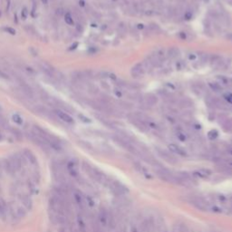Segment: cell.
<instances>
[{
  "instance_id": "cell-21",
  "label": "cell",
  "mask_w": 232,
  "mask_h": 232,
  "mask_svg": "<svg viewBox=\"0 0 232 232\" xmlns=\"http://www.w3.org/2000/svg\"><path fill=\"white\" fill-rule=\"evenodd\" d=\"M78 118L85 123H92V120L88 117H86L85 115L84 114H78Z\"/></svg>"
},
{
  "instance_id": "cell-10",
  "label": "cell",
  "mask_w": 232,
  "mask_h": 232,
  "mask_svg": "<svg viewBox=\"0 0 232 232\" xmlns=\"http://www.w3.org/2000/svg\"><path fill=\"white\" fill-rule=\"evenodd\" d=\"M154 54L159 59V61L161 63H163L166 60V57H167V51L164 48H159V49L156 50Z\"/></svg>"
},
{
  "instance_id": "cell-27",
  "label": "cell",
  "mask_w": 232,
  "mask_h": 232,
  "mask_svg": "<svg viewBox=\"0 0 232 232\" xmlns=\"http://www.w3.org/2000/svg\"><path fill=\"white\" fill-rule=\"evenodd\" d=\"M224 99H225V101L228 102V103H230V104H232V93H227L224 94Z\"/></svg>"
},
{
  "instance_id": "cell-4",
  "label": "cell",
  "mask_w": 232,
  "mask_h": 232,
  "mask_svg": "<svg viewBox=\"0 0 232 232\" xmlns=\"http://www.w3.org/2000/svg\"><path fill=\"white\" fill-rule=\"evenodd\" d=\"M209 64L212 68L215 69H220L223 68L225 65V62L222 59V57L220 55L218 54H214L211 57H209Z\"/></svg>"
},
{
  "instance_id": "cell-29",
  "label": "cell",
  "mask_w": 232,
  "mask_h": 232,
  "mask_svg": "<svg viewBox=\"0 0 232 232\" xmlns=\"http://www.w3.org/2000/svg\"><path fill=\"white\" fill-rule=\"evenodd\" d=\"M184 68V64L182 61H179L176 63V69L177 70H182Z\"/></svg>"
},
{
  "instance_id": "cell-42",
  "label": "cell",
  "mask_w": 232,
  "mask_h": 232,
  "mask_svg": "<svg viewBox=\"0 0 232 232\" xmlns=\"http://www.w3.org/2000/svg\"><path fill=\"white\" fill-rule=\"evenodd\" d=\"M1 15H2V12H1V10H0V16H1Z\"/></svg>"
},
{
  "instance_id": "cell-2",
  "label": "cell",
  "mask_w": 232,
  "mask_h": 232,
  "mask_svg": "<svg viewBox=\"0 0 232 232\" xmlns=\"http://www.w3.org/2000/svg\"><path fill=\"white\" fill-rule=\"evenodd\" d=\"M131 74L133 78H140L142 76H144V74H146V69L143 65V63L140 62V63L136 64L134 66H133V68L131 70Z\"/></svg>"
},
{
  "instance_id": "cell-19",
  "label": "cell",
  "mask_w": 232,
  "mask_h": 232,
  "mask_svg": "<svg viewBox=\"0 0 232 232\" xmlns=\"http://www.w3.org/2000/svg\"><path fill=\"white\" fill-rule=\"evenodd\" d=\"M118 32L120 35L122 36H124L127 32V26H126V24L124 22H121L119 25H118Z\"/></svg>"
},
{
  "instance_id": "cell-14",
  "label": "cell",
  "mask_w": 232,
  "mask_h": 232,
  "mask_svg": "<svg viewBox=\"0 0 232 232\" xmlns=\"http://www.w3.org/2000/svg\"><path fill=\"white\" fill-rule=\"evenodd\" d=\"M118 105H119L121 108H123V109H124V110H127V111H131V110L133 109V105L131 102H126V101H121V102H118Z\"/></svg>"
},
{
  "instance_id": "cell-40",
  "label": "cell",
  "mask_w": 232,
  "mask_h": 232,
  "mask_svg": "<svg viewBox=\"0 0 232 232\" xmlns=\"http://www.w3.org/2000/svg\"><path fill=\"white\" fill-rule=\"evenodd\" d=\"M202 1H203L204 3H209V0H202Z\"/></svg>"
},
{
  "instance_id": "cell-32",
  "label": "cell",
  "mask_w": 232,
  "mask_h": 232,
  "mask_svg": "<svg viewBox=\"0 0 232 232\" xmlns=\"http://www.w3.org/2000/svg\"><path fill=\"white\" fill-rule=\"evenodd\" d=\"M60 232H74V231L73 230H71L70 228H68V227H64V228L61 229Z\"/></svg>"
},
{
  "instance_id": "cell-31",
  "label": "cell",
  "mask_w": 232,
  "mask_h": 232,
  "mask_svg": "<svg viewBox=\"0 0 232 232\" xmlns=\"http://www.w3.org/2000/svg\"><path fill=\"white\" fill-rule=\"evenodd\" d=\"M188 59H189V61H195V60L197 59V55H196L195 54L190 53V54H188Z\"/></svg>"
},
{
  "instance_id": "cell-23",
  "label": "cell",
  "mask_w": 232,
  "mask_h": 232,
  "mask_svg": "<svg viewBox=\"0 0 232 232\" xmlns=\"http://www.w3.org/2000/svg\"><path fill=\"white\" fill-rule=\"evenodd\" d=\"M180 104H181L182 107H189V106H191V102L189 99L185 98V99L181 101Z\"/></svg>"
},
{
  "instance_id": "cell-8",
  "label": "cell",
  "mask_w": 232,
  "mask_h": 232,
  "mask_svg": "<svg viewBox=\"0 0 232 232\" xmlns=\"http://www.w3.org/2000/svg\"><path fill=\"white\" fill-rule=\"evenodd\" d=\"M158 97L154 93H147L144 96V103L147 106H154L158 103Z\"/></svg>"
},
{
  "instance_id": "cell-6",
  "label": "cell",
  "mask_w": 232,
  "mask_h": 232,
  "mask_svg": "<svg viewBox=\"0 0 232 232\" xmlns=\"http://www.w3.org/2000/svg\"><path fill=\"white\" fill-rule=\"evenodd\" d=\"M192 174H193V176L195 178H199V179L207 180V179H209L212 176V171L209 169L201 168V169L196 170Z\"/></svg>"
},
{
  "instance_id": "cell-37",
  "label": "cell",
  "mask_w": 232,
  "mask_h": 232,
  "mask_svg": "<svg viewBox=\"0 0 232 232\" xmlns=\"http://www.w3.org/2000/svg\"><path fill=\"white\" fill-rule=\"evenodd\" d=\"M6 10H9L10 8V0H6Z\"/></svg>"
},
{
  "instance_id": "cell-11",
  "label": "cell",
  "mask_w": 232,
  "mask_h": 232,
  "mask_svg": "<svg viewBox=\"0 0 232 232\" xmlns=\"http://www.w3.org/2000/svg\"><path fill=\"white\" fill-rule=\"evenodd\" d=\"M209 87L211 89V91H213L214 93H221L223 91V87L216 82H209L208 83Z\"/></svg>"
},
{
  "instance_id": "cell-16",
  "label": "cell",
  "mask_w": 232,
  "mask_h": 232,
  "mask_svg": "<svg viewBox=\"0 0 232 232\" xmlns=\"http://www.w3.org/2000/svg\"><path fill=\"white\" fill-rule=\"evenodd\" d=\"M64 21L65 23L68 25V26H74V17L73 16L71 15V13L67 12L64 14Z\"/></svg>"
},
{
  "instance_id": "cell-28",
  "label": "cell",
  "mask_w": 232,
  "mask_h": 232,
  "mask_svg": "<svg viewBox=\"0 0 232 232\" xmlns=\"http://www.w3.org/2000/svg\"><path fill=\"white\" fill-rule=\"evenodd\" d=\"M113 93L115 94V96H117L118 98H121L123 96V92H122V90L120 88H115L113 90Z\"/></svg>"
},
{
  "instance_id": "cell-26",
  "label": "cell",
  "mask_w": 232,
  "mask_h": 232,
  "mask_svg": "<svg viewBox=\"0 0 232 232\" xmlns=\"http://www.w3.org/2000/svg\"><path fill=\"white\" fill-rule=\"evenodd\" d=\"M4 30H5V32H6V33L10 34V35H12V36H15V35L16 34V29H15V28H13V27H10V26L5 27V28H4Z\"/></svg>"
},
{
  "instance_id": "cell-30",
  "label": "cell",
  "mask_w": 232,
  "mask_h": 232,
  "mask_svg": "<svg viewBox=\"0 0 232 232\" xmlns=\"http://www.w3.org/2000/svg\"><path fill=\"white\" fill-rule=\"evenodd\" d=\"M27 15H28V12H27V9L25 7L24 9H23V11L21 12V17H22V19H26V17H27Z\"/></svg>"
},
{
  "instance_id": "cell-33",
  "label": "cell",
  "mask_w": 232,
  "mask_h": 232,
  "mask_svg": "<svg viewBox=\"0 0 232 232\" xmlns=\"http://www.w3.org/2000/svg\"><path fill=\"white\" fill-rule=\"evenodd\" d=\"M179 36H180V38L182 39V40H185L186 38H187V35H186L185 32H181L179 34Z\"/></svg>"
},
{
  "instance_id": "cell-36",
  "label": "cell",
  "mask_w": 232,
  "mask_h": 232,
  "mask_svg": "<svg viewBox=\"0 0 232 232\" xmlns=\"http://www.w3.org/2000/svg\"><path fill=\"white\" fill-rule=\"evenodd\" d=\"M131 232H139L138 231V229L136 227H132L131 228Z\"/></svg>"
},
{
  "instance_id": "cell-41",
  "label": "cell",
  "mask_w": 232,
  "mask_h": 232,
  "mask_svg": "<svg viewBox=\"0 0 232 232\" xmlns=\"http://www.w3.org/2000/svg\"><path fill=\"white\" fill-rule=\"evenodd\" d=\"M2 140V134H1V132H0V140Z\"/></svg>"
},
{
  "instance_id": "cell-15",
  "label": "cell",
  "mask_w": 232,
  "mask_h": 232,
  "mask_svg": "<svg viewBox=\"0 0 232 232\" xmlns=\"http://www.w3.org/2000/svg\"><path fill=\"white\" fill-rule=\"evenodd\" d=\"M12 120H13V122H14L15 123H16L17 125H23V123H24V119H23V117H22L20 114H18V113H14V114L12 115Z\"/></svg>"
},
{
  "instance_id": "cell-7",
  "label": "cell",
  "mask_w": 232,
  "mask_h": 232,
  "mask_svg": "<svg viewBox=\"0 0 232 232\" xmlns=\"http://www.w3.org/2000/svg\"><path fill=\"white\" fill-rule=\"evenodd\" d=\"M157 151H158L159 155H160L163 160H165V161H169V162H171V163H174V162L177 161L176 159H175V157H174L170 151H167L161 150V149H157Z\"/></svg>"
},
{
  "instance_id": "cell-3",
  "label": "cell",
  "mask_w": 232,
  "mask_h": 232,
  "mask_svg": "<svg viewBox=\"0 0 232 232\" xmlns=\"http://www.w3.org/2000/svg\"><path fill=\"white\" fill-rule=\"evenodd\" d=\"M168 149L171 153L176 154L178 156H181V157H187L188 156V152L186 151L185 149H183L182 146H180L176 143H170L168 145Z\"/></svg>"
},
{
  "instance_id": "cell-39",
  "label": "cell",
  "mask_w": 232,
  "mask_h": 232,
  "mask_svg": "<svg viewBox=\"0 0 232 232\" xmlns=\"http://www.w3.org/2000/svg\"><path fill=\"white\" fill-rule=\"evenodd\" d=\"M228 151H229V153H230V154H231L232 155V148H230V149L228 150Z\"/></svg>"
},
{
  "instance_id": "cell-35",
  "label": "cell",
  "mask_w": 232,
  "mask_h": 232,
  "mask_svg": "<svg viewBox=\"0 0 232 232\" xmlns=\"http://www.w3.org/2000/svg\"><path fill=\"white\" fill-rule=\"evenodd\" d=\"M137 28L138 29H143L144 28V25L143 24H138L137 25Z\"/></svg>"
},
{
  "instance_id": "cell-38",
  "label": "cell",
  "mask_w": 232,
  "mask_h": 232,
  "mask_svg": "<svg viewBox=\"0 0 232 232\" xmlns=\"http://www.w3.org/2000/svg\"><path fill=\"white\" fill-rule=\"evenodd\" d=\"M42 1V3L44 4V5H47L48 4V0H41Z\"/></svg>"
},
{
  "instance_id": "cell-25",
  "label": "cell",
  "mask_w": 232,
  "mask_h": 232,
  "mask_svg": "<svg viewBox=\"0 0 232 232\" xmlns=\"http://www.w3.org/2000/svg\"><path fill=\"white\" fill-rule=\"evenodd\" d=\"M85 203H86V205H88L90 207L94 206V200L93 199V198L90 197V196H85Z\"/></svg>"
},
{
  "instance_id": "cell-24",
  "label": "cell",
  "mask_w": 232,
  "mask_h": 232,
  "mask_svg": "<svg viewBox=\"0 0 232 232\" xmlns=\"http://www.w3.org/2000/svg\"><path fill=\"white\" fill-rule=\"evenodd\" d=\"M218 80L221 83V84H223L224 85H229V79L228 78H226L225 76H221V75H218Z\"/></svg>"
},
{
  "instance_id": "cell-1",
  "label": "cell",
  "mask_w": 232,
  "mask_h": 232,
  "mask_svg": "<svg viewBox=\"0 0 232 232\" xmlns=\"http://www.w3.org/2000/svg\"><path fill=\"white\" fill-rule=\"evenodd\" d=\"M66 170L73 177L79 176V163L76 160H71L66 164Z\"/></svg>"
},
{
  "instance_id": "cell-20",
  "label": "cell",
  "mask_w": 232,
  "mask_h": 232,
  "mask_svg": "<svg viewBox=\"0 0 232 232\" xmlns=\"http://www.w3.org/2000/svg\"><path fill=\"white\" fill-rule=\"evenodd\" d=\"M219 136V132L217 130H211L208 133V138L210 140H214L218 138Z\"/></svg>"
},
{
  "instance_id": "cell-9",
  "label": "cell",
  "mask_w": 232,
  "mask_h": 232,
  "mask_svg": "<svg viewBox=\"0 0 232 232\" xmlns=\"http://www.w3.org/2000/svg\"><path fill=\"white\" fill-rule=\"evenodd\" d=\"M74 199L75 203L80 207V208H84L86 203H85V196H84L80 191H75L74 192Z\"/></svg>"
},
{
  "instance_id": "cell-22",
  "label": "cell",
  "mask_w": 232,
  "mask_h": 232,
  "mask_svg": "<svg viewBox=\"0 0 232 232\" xmlns=\"http://www.w3.org/2000/svg\"><path fill=\"white\" fill-rule=\"evenodd\" d=\"M149 28H150V30L151 31V32H153V33H157V32H159L161 29H160V26L157 25V24H151L150 26H149Z\"/></svg>"
},
{
  "instance_id": "cell-17",
  "label": "cell",
  "mask_w": 232,
  "mask_h": 232,
  "mask_svg": "<svg viewBox=\"0 0 232 232\" xmlns=\"http://www.w3.org/2000/svg\"><path fill=\"white\" fill-rule=\"evenodd\" d=\"M209 62V55L208 54H203L200 55V58H199V65L200 66L206 65Z\"/></svg>"
},
{
  "instance_id": "cell-5",
  "label": "cell",
  "mask_w": 232,
  "mask_h": 232,
  "mask_svg": "<svg viewBox=\"0 0 232 232\" xmlns=\"http://www.w3.org/2000/svg\"><path fill=\"white\" fill-rule=\"evenodd\" d=\"M54 113L60 120H62L63 122H64V123H66L73 124V123H74V118H73L70 114H68L67 113H65V112L63 111V110H60V109L54 110Z\"/></svg>"
},
{
  "instance_id": "cell-13",
  "label": "cell",
  "mask_w": 232,
  "mask_h": 232,
  "mask_svg": "<svg viewBox=\"0 0 232 232\" xmlns=\"http://www.w3.org/2000/svg\"><path fill=\"white\" fill-rule=\"evenodd\" d=\"M175 134H176L177 138L180 140L181 141H182V142L186 141L187 139H188V137H187V134L185 133V132H184L182 129H181V128H179V129H177V130H176Z\"/></svg>"
},
{
  "instance_id": "cell-12",
  "label": "cell",
  "mask_w": 232,
  "mask_h": 232,
  "mask_svg": "<svg viewBox=\"0 0 232 232\" xmlns=\"http://www.w3.org/2000/svg\"><path fill=\"white\" fill-rule=\"evenodd\" d=\"M179 54H180V51H179L178 48L171 47L167 51V57L170 58V59H175L176 57H178Z\"/></svg>"
},
{
  "instance_id": "cell-18",
  "label": "cell",
  "mask_w": 232,
  "mask_h": 232,
  "mask_svg": "<svg viewBox=\"0 0 232 232\" xmlns=\"http://www.w3.org/2000/svg\"><path fill=\"white\" fill-rule=\"evenodd\" d=\"M183 18L186 21H189L193 18V10L191 8H187L183 13Z\"/></svg>"
},
{
  "instance_id": "cell-34",
  "label": "cell",
  "mask_w": 232,
  "mask_h": 232,
  "mask_svg": "<svg viewBox=\"0 0 232 232\" xmlns=\"http://www.w3.org/2000/svg\"><path fill=\"white\" fill-rule=\"evenodd\" d=\"M226 39L232 42V33H228V34L226 35Z\"/></svg>"
}]
</instances>
